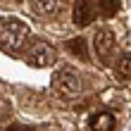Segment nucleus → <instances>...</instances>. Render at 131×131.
Instances as JSON below:
<instances>
[{"mask_svg": "<svg viewBox=\"0 0 131 131\" xmlns=\"http://www.w3.org/2000/svg\"><path fill=\"white\" fill-rule=\"evenodd\" d=\"M26 38H29V29H26L24 21H19L14 17L0 19V50L17 55L26 45Z\"/></svg>", "mask_w": 131, "mask_h": 131, "instance_id": "1", "label": "nucleus"}, {"mask_svg": "<svg viewBox=\"0 0 131 131\" xmlns=\"http://www.w3.org/2000/svg\"><path fill=\"white\" fill-rule=\"evenodd\" d=\"M52 88H55L60 95H64V98H76L81 93V76L76 74L74 69L62 67L52 76Z\"/></svg>", "mask_w": 131, "mask_h": 131, "instance_id": "2", "label": "nucleus"}, {"mask_svg": "<svg viewBox=\"0 0 131 131\" xmlns=\"http://www.w3.org/2000/svg\"><path fill=\"white\" fill-rule=\"evenodd\" d=\"M52 57H55V52H52L50 43H45V41H31V43L26 45L24 60H26L31 67L43 69V67H48V64L52 62Z\"/></svg>", "mask_w": 131, "mask_h": 131, "instance_id": "3", "label": "nucleus"}, {"mask_svg": "<svg viewBox=\"0 0 131 131\" xmlns=\"http://www.w3.org/2000/svg\"><path fill=\"white\" fill-rule=\"evenodd\" d=\"M93 48H95V55L100 60V64H107L114 55V48H117V41H114V34L110 29H98L95 38H93Z\"/></svg>", "mask_w": 131, "mask_h": 131, "instance_id": "4", "label": "nucleus"}, {"mask_svg": "<svg viewBox=\"0 0 131 131\" xmlns=\"http://www.w3.org/2000/svg\"><path fill=\"white\" fill-rule=\"evenodd\" d=\"M95 19V3L93 0H74V24L88 26Z\"/></svg>", "mask_w": 131, "mask_h": 131, "instance_id": "5", "label": "nucleus"}, {"mask_svg": "<svg viewBox=\"0 0 131 131\" xmlns=\"http://www.w3.org/2000/svg\"><path fill=\"white\" fill-rule=\"evenodd\" d=\"M29 7L38 17H52L60 7V0H29Z\"/></svg>", "mask_w": 131, "mask_h": 131, "instance_id": "6", "label": "nucleus"}, {"mask_svg": "<svg viewBox=\"0 0 131 131\" xmlns=\"http://www.w3.org/2000/svg\"><path fill=\"white\" fill-rule=\"evenodd\" d=\"M88 129L91 131H112L114 129V117L110 112H98L88 119Z\"/></svg>", "mask_w": 131, "mask_h": 131, "instance_id": "7", "label": "nucleus"}, {"mask_svg": "<svg viewBox=\"0 0 131 131\" xmlns=\"http://www.w3.org/2000/svg\"><path fill=\"white\" fill-rule=\"evenodd\" d=\"M95 10L103 14L105 19H112L114 14L122 10V3L119 0H95Z\"/></svg>", "mask_w": 131, "mask_h": 131, "instance_id": "8", "label": "nucleus"}, {"mask_svg": "<svg viewBox=\"0 0 131 131\" xmlns=\"http://www.w3.org/2000/svg\"><path fill=\"white\" fill-rule=\"evenodd\" d=\"M114 74H117V79H122V81L131 79V55H129V52L119 55L117 64H114Z\"/></svg>", "mask_w": 131, "mask_h": 131, "instance_id": "9", "label": "nucleus"}, {"mask_svg": "<svg viewBox=\"0 0 131 131\" xmlns=\"http://www.w3.org/2000/svg\"><path fill=\"white\" fill-rule=\"evenodd\" d=\"M67 52H72L76 55L79 60H88V50H86V41L83 38H72V41H67Z\"/></svg>", "mask_w": 131, "mask_h": 131, "instance_id": "10", "label": "nucleus"}, {"mask_svg": "<svg viewBox=\"0 0 131 131\" xmlns=\"http://www.w3.org/2000/svg\"><path fill=\"white\" fill-rule=\"evenodd\" d=\"M5 131H34L31 126H26V124H10Z\"/></svg>", "mask_w": 131, "mask_h": 131, "instance_id": "11", "label": "nucleus"}, {"mask_svg": "<svg viewBox=\"0 0 131 131\" xmlns=\"http://www.w3.org/2000/svg\"><path fill=\"white\" fill-rule=\"evenodd\" d=\"M0 114H3V100H0Z\"/></svg>", "mask_w": 131, "mask_h": 131, "instance_id": "12", "label": "nucleus"}]
</instances>
